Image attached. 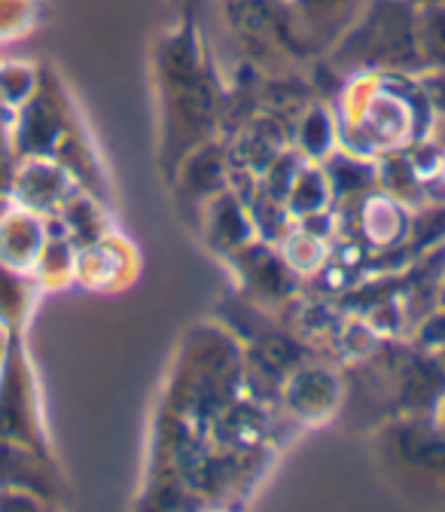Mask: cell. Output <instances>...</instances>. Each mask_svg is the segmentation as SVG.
Returning a JSON list of instances; mask_svg holds the SVG:
<instances>
[]
</instances>
